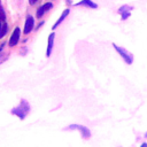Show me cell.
Returning <instances> with one entry per match:
<instances>
[{
	"instance_id": "obj_1",
	"label": "cell",
	"mask_w": 147,
	"mask_h": 147,
	"mask_svg": "<svg viewBox=\"0 0 147 147\" xmlns=\"http://www.w3.org/2000/svg\"><path fill=\"white\" fill-rule=\"evenodd\" d=\"M30 113V105L29 102L25 100V99H21L20 101V105L14 107L11 110H10V114L11 115H15L17 116L20 119H24L26 117V115Z\"/></svg>"
},
{
	"instance_id": "obj_2",
	"label": "cell",
	"mask_w": 147,
	"mask_h": 147,
	"mask_svg": "<svg viewBox=\"0 0 147 147\" xmlns=\"http://www.w3.org/2000/svg\"><path fill=\"white\" fill-rule=\"evenodd\" d=\"M64 130H65V131L77 130V131H79L80 136H82L84 139H88V138L91 137V131H90V129H88L87 126H85V125H82V124H70V125L65 126Z\"/></svg>"
},
{
	"instance_id": "obj_3",
	"label": "cell",
	"mask_w": 147,
	"mask_h": 147,
	"mask_svg": "<svg viewBox=\"0 0 147 147\" xmlns=\"http://www.w3.org/2000/svg\"><path fill=\"white\" fill-rule=\"evenodd\" d=\"M113 47H114L115 51L121 55V57L124 60V62H125L126 64H132V62H133V55H132L129 51H126V49L123 48V47L117 46L116 44H113Z\"/></svg>"
},
{
	"instance_id": "obj_4",
	"label": "cell",
	"mask_w": 147,
	"mask_h": 147,
	"mask_svg": "<svg viewBox=\"0 0 147 147\" xmlns=\"http://www.w3.org/2000/svg\"><path fill=\"white\" fill-rule=\"evenodd\" d=\"M20 37H21V29H20L18 26H16V28L14 29V31L11 32V36H10V38H9V41H8L9 46H10V47L16 46L17 42L20 41Z\"/></svg>"
},
{
	"instance_id": "obj_5",
	"label": "cell",
	"mask_w": 147,
	"mask_h": 147,
	"mask_svg": "<svg viewBox=\"0 0 147 147\" xmlns=\"http://www.w3.org/2000/svg\"><path fill=\"white\" fill-rule=\"evenodd\" d=\"M33 29H34V18L31 15H28L26 18H25L23 32H24V34H29Z\"/></svg>"
},
{
	"instance_id": "obj_6",
	"label": "cell",
	"mask_w": 147,
	"mask_h": 147,
	"mask_svg": "<svg viewBox=\"0 0 147 147\" xmlns=\"http://www.w3.org/2000/svg\"><path fill=\"white\" fill-rule=\"evenodd\" d=\"M133 9V7H131V6H129V5H123V6H121L119 8H118V13L121 14V18H122V21H125L126 18H129V16L131 15V10Z\"/></svg>"
},
{
	"instance_id": "obj_7",
	"label": "cell",
	"mask_w": 147,
	"mask_h": 147,
	"mask_svg": "<svg viewBox=\"0 0 147 147\" xmlns=\"http://www.w3.org/2000/svg\"><path fill=\"white\" fill-rule=\"evenodd\" d=\"M52 8H53V3H52V2H46V3H44L42 6H40V7L37 9V11H36L37 18H41V17L44 16V14H45L46 11H48L49 9H52Z\"/></svg>"
},
{
	"instance_id": "obj_8",
	"label": "cell",
	"mask_w": 147,
	"mask_h": 147,
	"mask_svg": "<svg viewBox=\"0 0 147 147\" xmlns=\"http://www.w3.org/2000/svg\"><path fill=\"white\" fill-rule=\"evenodd\" d=\"M54 39H55V33L52 32L48 36V41H47V48H46V56L49 57L53 51V46H54Z\"/></svg>"
},
{
	"instance_id": "obj_9",
	"label": "cell",
	"mask_w": 147,
	"mask_h": 147,
	"mask_svg": "<svg viewBox=\"0 0 147 147\" xmlns=\"http://www.w3.org/2000/svg\"><path fill=\"white\" fill-rule=\"evenodd\" d=\"M69 13H70V9H69V8H65V9L62 11V14H61V16L59 17V20H57V21H56V22L53 24L52 30H55V29H56V28H57V26H59V25H60V24H61V23H62V22H63V21L67 18V16L69 15Z\"/></svg>"
},
{
	"instance_id": "obj_10",
	"label": "cell",
	"mask_w": 147,
	"mask_h": 147,
	"mask_svg": "<svg viewBox=\"0 0 147 147\" xmlns=\"http://www.w3.org/2000/svg\"><path fill=\"white\" fill-rule=\"evenodd\" d=\"M75 6H83V7H87V8H92V9H96L98 8V5L95 2H93L92 0H80Z\"/></svg>"
},
{
	"instance_id": "obj_11",
	"label": "cell",
	"mask_w": 147,
	"mask_h": 147,
	"mask_svg": "<svg viewBox=\"0 0 147 147\" xmlns=\"http://www.w3.org/2000/svg\"><path fill=\"white\" fill-rule=\"evenodd\" d=\"M7 31H8V24L6 23V21L5 22L3 21H0V39L6 36Z\"/></svg>"
},
{
	"instance_id": "obj_12",
	"label": "cell",
	"mask_w": 147,
	"mask_h": 147,
	"mask_svg": "<svg viewBox=\"0 0 147 147\" xmlns=\"http://www.w3.org/2000/svg\"><path fill=\"white\" fill-rule=\"evenodd\" d=\"M0 21H3V22L6 21V13L1 3H0Z\"/></svg>"
},
{
	"instance_id": "obj_13",
	"label": "cell",
	"mask_w": 147,
	"mask_h": 147,
	"mask_svg": "<svg viewBox=\"0 0 147 147\" xmlns=\"http://www.w3.org/2000/svg\"><path fill=\"white\" fill-rule=\"evenodd\" d=\"M7 59H8V55L5 54V53H2V52H0V64H1L2 62H5Z\"/></svg>"
},
{
	"instance_id": "obj_14",
	"label": "cell",
	"mask_w": 147,
	"mask_h": 147,
	"mask_svg": "<svg viewBox=\"0 0 147 147\" xmlns=\"http://www.w3.org/2000/svg\"><path fill=\"white\" fill-rule=\"evenodd\" d=\"M44 23H45V22H44V21H41V22H40V23H39V24L37 25V28H34V29H36V30H38V29H39V28H40L41 25H44Z\"/></svg>"
},
{
	"instance_id": "obj_15",
	"label": "cell",
	"mask_w": 147,
	"mask_h": 147,
	"mask_svg": "<svg viewBox=\"0 0 147 147\" xmlns=\"http://www.w3.org/2000/svg\"><path fill=\"white\" fill-rule=\"evenodd\" d=\"M37 1H38V0H29V3H30V5L32 6V5H34V3L37 2Z\"/></svg>"
},
{
	"instance_id": "obj_16",
	"label": "cell",
	"mask_w": 147,
	"mask_h": 147,
	"mask_svg": "<svg viewBox=\"0 0 147 147\" xmlns=\"http://www.w3.org/2000/svg\"><path fill=\"white\" fill-rule=\"evenodd\" d=\"M3 47H5V42H3V44H1V45H0V52H1V51H2V49H3Z\"/></svg>"
},
{
	"instance_id": "obj_17",
	"label": "cell",
	"mask_w": 147,
	"mask_h": 147,
	"mask_svg": "<svg viewBox=\"0 0 147 147\" xmlns=\"http://www.w3.org/2000/svg\"><path fill=\"white\" fill-rule=\"evenodd\" d=\"M141 146H142V147H147V142H144Z\"/></svg>"
},
{
	"instance_id": "obj_18",
	"label": "cell",
	"mask_w": 147,
	"mask_h": 147,
	"mask_svg": "<svg viewBox=\"0 0 147 147\" xmlns=\"http://www.w3.org/2000/svg\"><path fill=\"white\" fill-rule=\"evenodd\" d=\"M67 3L68 5H71V0H67Z\"/></svg>"
}]
</instances>
